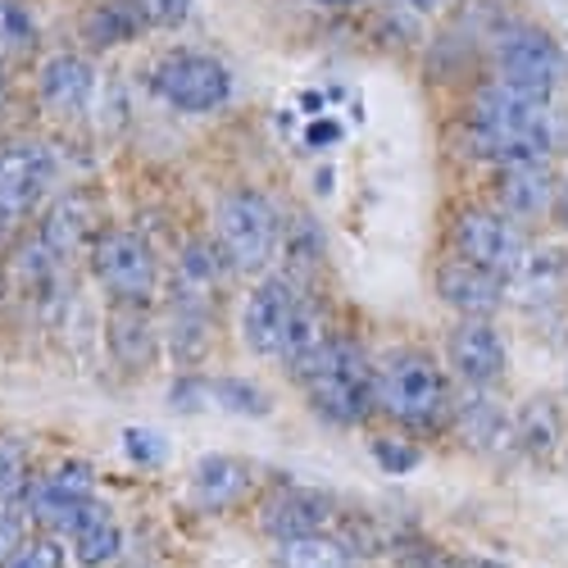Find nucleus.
<instances>
[{
	"mask_svg": "<svg viewBox=\"0 0 568 568\" xmlns=\"http://www.w3.org/2000/svg\"><path fill=\"white\" fill-rule=\"evenodd\" d=\"M468 141L491 164H541L555 146L550 101L524 97L505 82H487L468 110Z\"/></svg>",
	"mask_w": 568,
	"mask_h": 568,
	"instance_id": "f257e3e1",
	"label": "nucleus"
},
{
	"mask_svg": "<svg viewBox=\"0 0 568 568\" xmlns=\"http://www.w3.org/2000/svg\"><path fill=\"white\" fill-rule=\"evenodd\" d=\"M296 377L305 383L310 405L327 423H342V428H351V423H364V414L377 400V377H373L364 351L351 346V342H337V337H327Z\"/></svg>",
	"mask_w": 568,
	"mask_h": 568,
	"instance_id": "f03ea898",
	"label": "nucleus"
},
{
	"mask_svg": "<svg viewBox=\"0 0 568 568\" xmlns=\"http://www.w3.org/2000/svg\"><path fill=\"white\" fill-rule=\"evenodd\" d=\"M377 405L405 428L433 433L450 414V383L428 355H396L377 377Z\"/></svg>",
	"mask_w": 568,
	"mask_h": 568,
	"instance_id": "7ed1b4c3",
	"label": "nucleus"
},
{
	"mask_svg": "<svg viewBox=\"0 0 568 568\" xmlns=\"http://www.w3.org/2000/svg\"><path fill=\"white\" fill-rule=\"evenodd\" d=\"M97 468L87 459H64L60 468H51L41 483H32L28 491V514L41 528L51 532H69L78 537L91 518H101L105 505H97Z\"/></svg>",
	"mask_w": 568,
	"mask_h": 568,
	"instance_id": "20e7f679",
	"label": "nucleus"
},
{
	"mask_svg": "<svg viewBox=\"0 0 568 568\" xmlns=\"http://www.w3.org/2000/svg\"><path fill=\"white\" fill-rule=\"evenodd\" d=\"M219 246L236 273L268 268L277 251V214L260 192H227L219 205Z\"/></svg>",
	"mask_w": 568,
	"mask_h": 568,
	"instance_id": "39448f33",
	"label": "nucleus"
},
{
	"mask_svg": "<svg viewBox=\"0 0 568 568\" xmlns=\"http://www.w3.org/2000/svg\"><path fill=\"white\" fill-rule=\"evenodd\" d=\"M91 268L119 305H146L155 296V255L128 227H110L91 246Z\"/></svg>",
	"mask_w": 568,
	"mask_h": 568,
	"instance_id": "423d86ee",
	"label": "nucleus"
},
{
	"mask_svg": "<svg viewBox=\"0 0 568 568\" xmlns=\"http://www.w3.org/2000/svg\"><path fill=\"white\" fill-rule=\"evenodd\" d=\"M564 78H568V60L546 32L514 28L500 41V82L505 87L524 91V97H537V101H550L564 87Z\"/></svg>",
	"mask_w": 568,
	"mask_h": 568,
	"instance_id": "0eeeda50",
	"label": "nucleus"
},
{
	"mask_svg": "<svg viewBox=\"0 0 568 568\" xmlns=\"http://www.w3.org/2000/svg\"><path fill=\"white\" fill-rule=\"evenodd\" d=\"M55 182V155L37 146V141H23V146H10L0 155V232H14Z\"/></svg>",
	"mask_w": 568,
	"mask_h": 568,
	"instance_id": "6e6552de",
	"label": "nucleus"
},
{
	"mask_svg": "<svg viewBox=\"0 0 568 568\" xmlns=\"http://www.w3.org/2000/svg\"><path fill=\"white\" fill-rule=\"evenodd\" d=\"M301 310H305V301L292 292L287 277H264L260 287L251 292L246 314H242L246 346L255 355H287L292 333H296V323H301Z\"/></svg>",
	"mask_w": 568,
	"mask_h": 568,
	"instance_id": "1a4fd4ad",
	"label": "nucleus"
},
{
	"mask_svg": "<svg viewBox=\"0 0 568 568\" xmlns=\"http://www.w3.org/2000/svg\"><path fill=\"white\" fill-rule=\"evenodd\" d=\"M455 251L459 260L478 264L505 282L518 268V260H524V236L496 210H464L455 219Z\"/></svg>",
	"mask_w": 568,
	"mask_h": 568,
	"instance_id": "9d476101",
	"label": "nucleus"
},
{
	"mask_svg": "<svg viewBox=\"0 0 568 568\" xmlns=\"http://www.w3.org/2000/svg\"><path fill=\"white\" fill-rule=\"evenodd\" d=\"M155 91L169 105L186 110V114H205V110H219L227 101L232 78L210 55H169L155 69Z\"/></svg>",
	"mask_w": 568,
	"mask_h": 568,
	"instance_id": "9b49d317",
	"label": "nucleus"
},
{
	"mask_svg": "<svg viewBox=\"0 0 568 568\" xmlns=\"http://www.w3.org/2000/svg\"><path fill=\"white\" fill-rule=\"evenodd\" d=\"M450 364L473 392L491 387L505 373V337L487 318H464L450 333Z\"/></svg>",
	"mask_w": 568,
	"mask_h": 568,
	"instance_id": "f8f14e48",
	"label": "nucleus"
},
{
	"mask_svg": "<svg viewBox=\"0 0 568 568\" xmlns=\"http://www.w3.org/2000/svg\"><path fill=\"white\" fill-rule=\"evenodd\" d=\"M97 227H101L97 201L82 196V192H69V196H60L51 210H45L37 242L64 264V260H73L82 246H97V236H101Z\"/></svg>",
	"mask_w": 568,
	"mask_h": 568,
	"instance_id": "ddd939ff",
	"label": "nucleus"
},
{
	"mask_svg": "<svg viewBox=\"0 0 568 568\" xmlns=\"http://www.w3.org/2000/svg\"><path fill=\"white\" fill-rule=\"evenodd\" d=\"M437 292L450 310H459L468 318H487L505 301V282L478 264H468V260H446L437 268Z\"/></svg>",
	"mask_w": 568,
	"mask_h": 568,
	"instance_id": "4468645a",
	"label": "nucleus"
},
{
	"mask_svg": "<svg viewBox=\"0 0 568 568\" xmlns=\"http://www.w3.org/2000/svg\"><path fill=\"white\" fill-rule=\"evenodd\" d=\"M37 91H41L45 110L73 119L91 105V97H97V69H91L82 55H55V60H45Z\"/></svg>",
	"mask_w": 568,
	"mask_h": 568,
	"instance_id": "2eb2a0df",
	"label": "nucleus"
},
{
	"mask_svg": "<svg viewBox=\"0 0 568 568\" xmlns=\"http://www.w3.org/2000/svg\"><path fill=\"white\" fill-rule=\"evenodd\" d=\"M333 505H327L323 491H305V487H287L277 491L268 505H264V532L277 537V541H296V537H314Z\"/></svg>",
	"mask_w": 568,
	"mask_h": 568,
	"instance_id": "dca6fc26",
	"label": "nucleus"
},
{
	"mask_svg": "<svg viewBox=\"0 0 568 568\" xmlns=\"http://www.w3.org/2000/svg\"><path fill=\"white\" fill-rule=\"evenodd\" d=\"M496 192L505 214L514 219H541L555 201V173L546 164H505L496 178Z\"/></svg>",
	"mask_w": 568,
	"mask_h": 568,
	"instance_id": "f3484780",
	"label": "nucleus"
},
{
	"mask_svg": "<svg viewBox=\"0 0 568 568\" xmlns=\"http://www.w3.org/2000/svg\"><path fill=\"white\" fill-rule=\"evenodd\" d=\"M251 491V468L232 455H205L192 468V496L205 509H227Z\"/></svg>",
	"mask_w": 568,
	"mask_h": 568,
	"instance_id": "a211bd4d",
	"label": "nucleus"
},
{
	"mask_svg": "<svg viewBox=\"0 0 568 568\" xmlns=\"http://www.w3.org/2000/svg\"><path fill=\"white\" fill-rule=\"evenodd\" d=\"M214 292H219V260L205 242H192L178 264V314L205 318V310L214 305Z\"/></svg>",
	"mask_w": 568,
	"mask_h": 568,
	"instance_id": "6ab92c4d",
	"label": "nucleus"
},
{
	"mask_svg": "<svg viewBox=\"0 0 568 568\" xmlns=\"http://www.w3.org/2000/svg\"><path fill=\"white\" fill-rule=\"evenodd\" d=\"M110 351L132 373H141L155 359V327H151L146 305H114V314H110Z\"/></svg>",
	"mask_w": 568,
	"mask_h": 568,
	"instance_id": "aec40b11",
	"label": "nucleus"
},
{
	"mask_svg": "<svg viewBox=\"0 0 568 568\" xmlns=\"http://www.w3.org/2000/svg\"><path fill=\"white\" fill-rule=\"evenodd\" d=\"M514 442L528 459H550L564 442V414L555 396H532L514 418Z\"/></svg>",
	"mask_w": 568,
	"mask_h": 568,
	"instance_id": "412c9836",
	"label": "nucleus"
},
{
	"mask_svg": "<svg viewBox=\"0 0 568 568\" xmlns=\"http://www.w3.org/2000/svg\"><path fill=\"white\" fill-rule=\"evenodd\" d=\"M564 273H568V260L546 246V251H532V255L524 251V260H518V268L505 282H509V292L524 301V305H546V301L559 296Z\"/></svg>",
	"mask_w": 568,
	"mask_h": 568,
	"instance_id": "4be33fe9",
	"label": "nucleus"
},
{
	"mask_svg": "<svg viewBox=\"0 0 568 568\" xmlns=\"http://www.w3.org/2000/svg\"><path fill=\"white\" fill-rule=\"evenodd\" d=\"M459 433H464V442L473 446V450H483V455H496L509 437H514V423L505 418V409L491 400V396H468L464 405H459Z\"/></svg>",
	"mask_w": 568,
	"mask_h": 568,
	"instance_id": "5701e85b",
	"label": "nucleus"
},
{
	"mask_svg": "<svg viewBox=\"0 0 568 568\" xmlns=\"http://www.w3.org/2000/svg\"><path fill=\"white\" fill-rule=\"evenodd\" d=\"M141 28H146V19H141L136 0H105V6L91 10L87 23H82V32L97 41V45H119V41L136 37Z\"/></svg>",
	"mask_w": 568,
	"mask_h": 568,
	"instance_id": "b1692460",
	"label": "nucleus"
},
{
	"mask_svg": "<svg viewBox=\"0 0 568 568\" xmlns=\"http://www.w3.org/2000/svg\"><path fill=\"white\" fill-rule=\"evenodd\" d=\"M282 568H355L351 550L333 537H296V541H282Z\"/></svg>",
	"mask_w": 568,
	"mask_h": 568,
	"instance_id": "393cba45",
	"label": "nucleus"
},
{
	"mask_svg": "<svg viewBox=\"0 0 568 568\" xmlns=\"http://www.w3.org/2000/svg\"><path fill=\"white\" fill-rule=\"evenodd\" d=\"M119 546H123L119 524H114L110 514H101V518H91V524L78 532V564H87V568L110 564L119 555Z\"/></svg>",
	"mask_w": 568,
	"mask_h": 568,
	"instance_id": "a878e982",
	"label": "nucleus"
},
{
	"mask_svg": "<svg viewBox=\"0 0 568 568\" xmlns=\"http://www.w3.org/2000/svg\"><path fill=\"white\" fill-rule=\"evenodd\" d=\"M37 37L28 0H0V60L6 55H23Z\"/></svg>",
	"mask_w": 568,
	"mask_h": 568,
	"instance_id": "bb28decb",
	"label": "nucleus"
},
{
	"mask_svg": "<svg viewBox=\"0 0 568 568\" xmlns=\"http://www.w3.org/2000/svg\"><path fill=\"white\" fill-rule=\"evenodd\" d=\"M28 450L19 437H0V500H23L28 505Z\"/></svg>",
	"mask_w": 568,
	"mask_h": 568,
	"instance_id": "cd10ccee",
	"label": "nucleus"
},
{
	"mask_svg": "<svg viewBox=\"0 0 568 568\" xmlns=\"http://www.w3.org/2000/svg\"><path fill=\"white\" fill-rule=\"evenodd\" d=\"M210 396L223 405V409H232V414H268V396L260 392V387H251V383H236V377H223V383H214L210 387Z\"/></svg>",
	"mask_w": 568,
	"mask_h": 568,
	"instance_id": "c85d7f7f",
	"label": "nucleus"
},
{
	"mask_svg": "<svg viewBox=\"0 0 568 568\" xmlns=\"http://www.w3.org/2000/svg\"><path fill=\"white\" fill-rule=\"evenodd\" d=\"M23 500H0V568L23 550Z\"/></svg>",
	"mask_w": 568,
	"mask_h": 568,
	"instance_id": "c756f323",
	"label": "nucleus"
},
{
	"mask_svg": "<svg viewBox=\"0 0 568 568\" xmlns=\"http://www.w3.org/2000/svg\"><path fill=\"white\" fill-rule=\"evenodd\" d=\"M60 564H64V546L55 537H37V541H23V550L6 568H60Z\"/></svg>",
	"mask_w": 568,
	"mask_h": 568,
	"instance_id": "7c9ffc66",
	"label": "nucleus"
},
{
	"mask_svg": "<svg viewBox=\"0 0 568 568\" xmlns=\"http://www.w3.org/2000/svg\"><path fill=\"white\" fill-rule=\"evenodd\" d=\"M123 450H128V459H136V464H160V459L169 455V442H164L160 433H151V428H128V433H123Z\"/></svg>",
	"mask_w": 568,
	"mask_h": 568,
	"instance_id": "2f4dec72",
	"label": "nucleus"
},
{
	"mask_svg": "<svg viewBox=\"0 0 568 568\" xmlns=\"http://www.w3.org/2000/svg\"><path fill=\"white\" fill-rule=\"evenodd\" d=\"M136 10L155 28H178L186 19V10H192V0H136Z\"/></svg>",
	"mask_w": 568,
	"mask_h": 568,
	"instance_id": "473e14b6",
	"label": "nucleus"
},
{
	"mask_svg": "<svg viewBox=\"0 0 568 568\" xmlns=\"http://www.w3.org/2000/svg\"><path fill=\"white\" fill-rule=\"evenodd\" d=\"M396 564H400V568H459L450 555H442V550L428 546V541H409V546H400V550H396Z\"/></svg>",
	"mask_w": 568,
	"mask_h": 568,
	"instance_id": "72a5a7b5",
	"label": "nucleus"
},
{
	"mask_svg": "<svg viewBox=\"0 0 568 568\" xmlns=\"http://www.w3.org/2000/svg\"><path fill=\"white\" fill-rule=\"evenodd\" d=\"M373 455H377V464H383L387 473H409L418 464V450L405 446V442H377Z\"/></svg>",
	"mask_w": 568,
	"mask_h": 568,
	"instance_id": "f704fd0d",
	"label": "nucleus"
},
{
	"mask_svg": "<svg viewBox=\"0 0 568 568\" xmlns=\"http://www.w3.org/2000/svg\"><path fill=\"white\" fill-rule=\"evenodd\" d=\"M468 568H496V564H487V559H473V564H468Z\"/></svg>",
	"mask_w": 568,
	"mask_h": 568,
	"instance_id": "c9c22d12",
	"label": "nucleus"
},
{
	"mask_svg": "<svg viewBox=\"0 0 568 568\" xmlns=\"http://www.w3.org/2000/svg\"><path fill=\"white\" fill-rule=\"evenodd\" d=\"M323 6H351V0H323Z\"/></svg>",
	"mask_w": 568,
	"mask_h": 568,
	"instance_id": "e433bc0d",
	"label": "nucleus"
},
{
	"mask_svg": "<svg viewBox=\"0 0 568 568\" xmlns=\"http://www.w3.org/2000/svg\"><path fill=\"white\" fill-rule=\"evenodd\" d=\"M564 214H568V196H564Z\"/></svg>",
	"mask_w": 568,
	"mask_h": 568,
	"instance_id": "4c0bfd02",
	"label": "nucleus"
},
{
	"mask_svg": "<svg viewBox=\"0 0 568 568\" xmlns=\"http://www.w3.org/2000/svg\"><path fill=\"white\" fill-rule=\"evenodd\" d=\"M418 6H428V0H418Z\"/></svg>",
	"mask_w": 568,
	"mask_h": 568,
	"instance_id": "58836bf2",
	"label": "nucleus"
},
{
	"mask_svg": "<svg viewBox=\"0 0 568 568\" xmlns=\"http://www.w3.org/2000/svg\"><path fill=\"white\" fill-rule=\"evenodd\" d=\"M0 155H6V151H0Z\"/></svg>",
	"mask_w": 568,
	"mask_h": 568,
	"instance_id": "ea45409f",
	"label": "nucleus"
}]
</instances>
